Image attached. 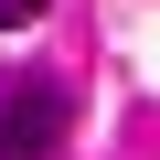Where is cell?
Segmentation results:
<instances>
[{"instance_id": "obj_2", "label": "cell", "mask_w": 160, "mask_h": 160, "mask_svg": "<svg viewBox=\"0 0 160 160\" xmlns=\"http://www.w3.org/2000/svg\"><path fill=\"white\" fill-rule=\"evenodd\" d=\"M53 0H0V32H22V22H43Z\"/></svg>"}, {"instance_id": "obj_1", "label": "cell", "mask_w": 160, "mask_h": 160, "mask_svg": "<svg viewBox=\"0 0 160 160\" xmlns=\"http://www.w3.org/2000/svg\"><path fill=\"white\" fill-rule=\"evenodd\" d=\"M64 128H75L64 86H11V96H0V160H53Z\"/></svg>"}]
</instances>
